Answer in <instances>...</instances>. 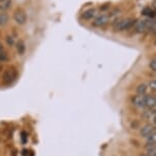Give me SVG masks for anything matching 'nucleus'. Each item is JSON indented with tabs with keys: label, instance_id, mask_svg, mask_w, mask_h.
<instances>
[{
	"label": "nucleus",
	"instance_id": "obj_4",
	"mask_svg": "<svg viewBox=\"0 0 156 156\" xmlns=\"http://www.w3.org/2000/svg\"><path fill=\"white\" fill-rule=\"evenodd\" d=\"M110 20V16H107V14H101L98 17H96L95 20L93 22V26L94 27H103L106 23H108V22Z\"/></svg>",
	"mask_w": 156,
	"mask_h": 156
},
{
	"label": "nucleus",
	"instance_id": "obj_9",
	"mask_svg": "<svg viewBox=\"0 0 156 156\" xmlns=\"http://www.w3.org/2000/svg\"><path fill=\"white\" fill-rule=\"evenodd\" d=\"M96 16V9L95 8H90V9L86 10L83 13V17L85 20H91Z\"/></svg>",
	"mask_w": 156,
	"mask_h": 156
},
{
	"label": "nucleus",
	"instance_id": "obj_23",
	"mask_svg": "<svg viewBox=\"0 0 156 156\" xmlns=\"http://www.w3.org/2000/svg\"><path fill=\"white\" fill-rule=\"evenodd\" d=\"M3 1H5V0H0V2H3Z\"/></svg>",
	"mask_w": 156,
	"mask_h": 156
},
{
	"label": "nucleus",
	"instance_id": "obj_13",
	"mask_svg": "<svg viewBox=\"0 0 156 156\" xmlns=\"http://www.w3.org/2000/svg\"><path fill=\"white\" fill-rule=\"evenodd\" d=\"M16 49H17V52H19L20 55H23L25 53L26 45H25V43H23V41H19V42L16 43Z\"/></svg>",
	"mask_w": 156,
	"mask_h": 156
},
{
	"label": "nucleus",
	"instance_id": "obj_16",
	"mask_svg": "<svg viewBox=\"0 0 156 156\" xmlns=\"http://www.w3.org/2000/svg\"><path fill=\"white\" fill-rule=\"evenodd\" d=\"M11 3H12L11 0H5V1L2 2V4H0V9H2V10L7 9V8H9Z\"/></svg>",
	"mask_w": 156,
	"mask_h": 156
},
{
	"label": "nucleus",
	"instance_id": "obj_1",
	"mask_svg": "<svg viewBox=\"0 0 156 156\" xmlns=\"http://www.w3.org/2000/svg\"><path fill=\"white\" fill-rule=\"evenodd\" d=\"M135 23H136V22H135L133 19H123V20H117V22L114 23L113 28H114V30H115V31L122 32V31L131 29L135 25Z\"/></svg>",
	"mask_w": 156,
	"mask_h": 156
},
{
	"label": "nucleus",
	"instance_id": "obj_5",
	"mask_svg": "<svg viewBox=\"0 0 156 156\" xmlns=\"http://www.w3.org/2000/svg\"><path fill=\"white\" fill-rule=\"evenodd\" d=\"M156 133L155 132V126L151 125V123H148V125H145L144 126H142L140 129V135L143 138H147L148 136H150L151 134Z\"/></svg>",
	"mask_w": 156,
	"mask_h": 156
},
{
	"label": "nucleus",
	"instance_id": "obj_8",
	"mask_svg": "<svg viewBox=\"0 0 156 156\" xmlns=\"http://www.w3.org/2000/svg\"><path fill=\"white\" fill-rule=\"evenodd\" d=\"M156 106V99L153 95L145 96V108L147 109H155Z\"/></svg>",
	"mask_w": 156,
	"mask_h": 156
},
{
	"label": "nucleus",
	"instance_id": "obj_15",
	"mask_svg": "<svg viewBox=\"0 0 156 156\" xmlns=\"http://www.w3.org/2000/svg\"><path fill=\"white\" fill-rule=\"evenodd\" d=\"M154 13L155 12L151 9V7H145L143 9V14H144V16H148L150 19H151V17H154V16H155Z\"/></svg>",
	"mask_w": 156,
	"mask_h": 156
},
{
	"label": "nucleus",
	"instance_id": "obj_20",
	"mask_svg": "<svg viewBox=\"0 0 156 156\" xmlns=\"http://www.w3.org/2000/svg\"><path fill=\"white\" fill-rule=\"evenodd\" d=\"M149 66H150V69H151L152 72H156V59H152L151 61H150Z\"/></svg>",
	"mask_w": 156,
	"mask_h": 156
},
{
	"label": "nucleus",
	"instance_id": "obj_2",
	"mask_svg": "<svg viewBox=\"0 0 156 156\" xmlns=\"http://www.w3.org/2000/svg\"><path fill=\"white\" fill-rule=\"evenodd\" d=\"M13 19L19 25H23L27 22V13L20 8H17L13 12Z\"/></svg>",
	"mask_w": 156,
	"mask_h": 156
},
{
	"label": "nucleus",
	"instance_id": "obj_17",
	"mask_svg": "<svg viewBox=\"0 0 156 156\" xmlns=\"http://www.w3.org/2000/svg\"><path fill=\"white\" fill-rule=\"evenodd\" d=\"M147 87H148V89L153 91V92H155V90H156V82H155V80L150 81L148 83V85H147Z\"/></svg>",
	"mask_w": 156,
	"mask_h": 156
},
{
	"label": "nucleus",
	"instance_id": "obj_14",
	"mask_svg": "<svg viewBox=\"0 0 156 156\" xmlns=\"http://www.w3.org/2000/svg\"><path fill=\"white\" fill-rule=\"evenodd\" d=\"M146 142L147 145H155L156 143V133L151 134L150 136H148L146 138Z\"/></svg>",
	"mask_w": 156,
	"mask_h": 156
},
{
	"label": "nucleus",
	"instance_id": "obj_3",
	"mask_svg": "<svg viewBox=\"0 0 156 156\" xmlns=\"http://www.w3.org/2000/svg\"><path fill=\"white\" fill-rule=\"evenodd\" d=\"M2 78H3L4 83L10 84L11 82H13L14 79L16 78V69H7L3 73V76H2Z\"/></svg>",
	"mask_w": 156,
	"mask_h": 156
},
{
	"label": "nucleus",
	"instance_id": "obj_24",
	"mask_svg": "<svg viewBox=\"0 0 156 156\" xmlns=\"http://www.w3.org/2000/svg\"><path fill=\"white\" fill-rule=\"evenodd\" d=\"M141 156H147L146 154H143V155H141Z\"/></svg>",
	"mask_w": 156,
	"mask_h": 156
},
{
	"label": "nucleus",
	"instance_id": "obj_18",
	"mask_svg": "<svg viewBox=\"0 0 156 156\" xmlns=\"http://www.w3.org/2000/svg\"><path fill=\"white\" fill-rule=\"evenodd\" d=\"M5 41H6V43H7V45L8 46H13L14 45V39H13V37L12 36H9V35H8V36H6V38H5Z\"/></svg>",
	"mask_w": 156,
	"mask_h": 156
},
{
	"label": "nucleus",
	"instance_id": "obj_7",
	"mask_svg": "<svg viewBox=\"0 0 156 156\" xmlns=\"http://www.w3.org/2000/svg\"><path fill=\"white\" fill-rule=\"evenodd\" d=\"M143 117L146 120H148V122L151 123V125L155 126V122H156V112H155V109H147L146 111H144Z\"/></svg>",
	"mask_w": 156,
	"mask_h": 156
},
{
	"label": "nucleus",
	"instance_id": "obj_19",
	"mask_svg": "<svg viewBox=\"0 0 156 156\" xmlns=\"http://www.w3.org/2000/svg\"><path fill=\"white\" fill-rule=\"evenodd\" d=\"M8 54L6 53V52L5 51H3V50H2L1 52H0V61H7L8 60Z\"/></svg>",
	"mask_w": 156,
	"mask_h": 156
},
{
	"label": "nucleus",
	"instance_id": "obj_22",
	"mask_svg": "<svg viewBox=\"0 0 156 156\" xmlns=\"http://www.w3.org/2000/svg\"><path fill=\"white\" fill-rule=\"evenodd\" d=\"M2 50H3V45H2V43L0 42V52H1Z\"/></svg>",
	"mask_w": 156,
	"mask_h": 156
},
{
	"label": "nucleus",
	"instance_id": "obj_6",
	"mask_svg": "<svg viewBox=\"0 0 156 156\" xmlns=\"http://www.w3.org/2000/svg\"><path fill=\"white\" fill-rule=\"evenodd\" d=\"M145 96H140V95L134 96L132 98V103H133L134 106L139 108V109H144L145 108Z\"/></svg>",
	"mask_w": 156,
	"mask_h": 156
},
{
	"label": "nucleus",
	"instance_id": "obj_12",
	"mask_svg": "<svg viewBox=\"0 0 156 156\" xmlns=\"http://www.w3.org/2000/svg\"><path fill=\"white\" fill-rule=\"evenodd\" d=\"M8 20H9V16L6 12L4 11L0 12V26H5L8 23Z\"/></svg>",
	"mask_w": 156,
	"mask_h": 156
},
{
	"label": "nucleus",
	"instance_id": "obj_11",
	"mask_svg": "<svg viewBox=\"0 0 156 156\" xmlns=\"http://www.w3.org/2000/svg\"><path fill=\"white\" fill-rule=\"evenodd\" d=\"M145 154L147 156H156V147H155V145H147Z\"/></svg>",
	"mask_w": 156,
	"mask_h": 156
},
{
	"label": "nucleus",
	"instance_id": "obj_10",
	"mask_svg": "<svg viewBox=\"0 0 156 156\" xmlns=\"http://www.w3.org/2000/svg\"><path fill=\"white\" fill-rule=\"evenodd\" d=\"M147 91H148V87H147L146 84H140L137 87V94L140 96H145L147 94Z\"/></svg>",
	"mask_w": 156,
	"mask_h": 156
},
{
	"label": "nucleus",
	"instance_id": "obj_21",
	"mask_svg": "<svg viewBox=\"0 0 156 156\" xmlns=\"http://www.w3.org/2000/svg\"><path fill=\"white\" fill-rule=\"evenodd\" d=\"M27 139H28L27 133H26V132H22V141H23V144L27 142Z\"/></svg>",
	"mask_w": 156,
	"mask_h": 156
}]
</instances>
